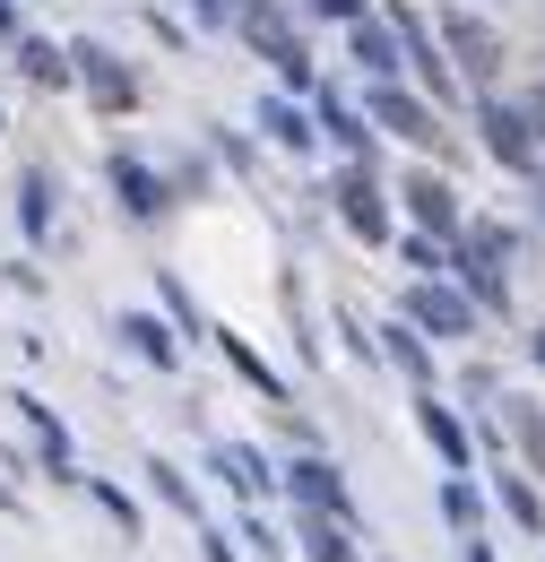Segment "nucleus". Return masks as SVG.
I'll return each instance as SVG.
<instances>
[{
  "mask_svg": "<svg viewBox=\"0 0 545 562\" xmlns=\"http://www.w3.org/2000/svg\"><path fill=\"white\" fill-rule=\"evenodd\" d=\"M131 338H138V347H147V355H156V363H165V355H174V338H165V329H156V321H131Z\"/></svg>",
  "mask_w": 545,
  "mask_h": 562,
  "instance_id": "obj_19",
  "label": "nucleus"
},
{
  "mask_svg": "<svg viewBox=\"0 0 545 562\" xmlns=\"http://www.w3.org/2000/svg\"><path fill=\"white\" fill-rule=\"evenodd\" d=\"M338 200H346V225H355V234H381V200H372V173H346V182H338Z\"/></svg>",
  "mask_w": 545,
  "mask_h": 562,
  "instance_id": "obj_6",
  "label": "nucleus"
},
{
  "mask_svg": "<svg viewBox=\"0 0 545 562\" xmlns=\"http://www.w3.org/2000/svg\"><path fill=\"white\" fill-rule=\"evenodd\" d=\"M303 546H312V562H355V546H346L330 519H312V528H303Z\"/></svg>",
  "mask_w": 545,
  "mask_h": 562,
  "instance_id": "obj_12",
  "label": "nucleus"
},
{
  "mask_svg": "<svg viewBox=\"0 0 545 562\" xmlns=\"http://www.w3.org/2000/svg\"><path fill=\"white\" fill-rule=\"evenodd\" d=\"M502 416H511V432H520V450H529V468H545V424H537V407H520V398H511Z\"/></svg>",
  "mask_w": 545,
  "mask_h": 562,
  "instance_id": "obj_11",
  "label": "nucleus"
},
{
  "mask_svg": "<svg viewBox=\"0 0 545 562\" xmlns=\"http://www.w3.org/2000/svg\"><path fill=\"white\" fill-rule=\"evenodd\" d=\"M355 61H364V70H390V61H399V53H390V26H364V18H355Z\"/></svg>",
  "mask_w": 545,
  "mask_h": 562,
  "instance_id": "obj_10",
  "label": "nucleus"
},
{
  "mask_svg": "<svg viewBox=\"0 0 545 562\" xmlns=\"http://www.w3.org/2000/svg\"><path fill=\"white\" fill-rule=\"evenodd\" d=\"M415 321H433V329H468V303L442 294V285H424V294H415Z\"/></svg>",
  "mask_w": 545,
  "mask_h": 562,
  "instance_id": "obj_8",
  "label": "nucleus"
},
{
  "mask_svg": "<svg viewBox=\"0 0 545 562\" xmlns=\"http://www.w3.org/2000/svg\"><path fill=\"white\" fill-rule=\"evenodd\" d=\"M18 61H26V78H35V87H62V53H53V44H26Z\"/></svg>",
  "mask_w": 545,
  "mask_h": 562,
  "instance_id": "obj_13",
  "label": "nucleus"
},
{
  "mask_svg": "<svg viewBox=\"0 0 545 562\" xmlns=\"http://www.w3.org/2000/svg\"><path fill=\"white\" fill-rule=\"evenodd\" d=\"M225 476H234V485H269V476H260V459H252V450H225Z\"/></svg>",
  "mask_w": 545,
  "mask_h": 562,
  "instance_id": "obj_18",
  "label": "nucleus"
},
{
  "mask_svg": "<svg viewBox=\"0 0 545 562\" xmlns=\"http://www.w3.org/2000/svg\"><path fill=\"white\" fill-rule=\"evenodd\" d=\"M113 182H122V200H131V209H156V182H147V173H138V165H122V173H113Z\"/></svg>",
  "mask_w": 545,
  "mask_h": 562,
  "instance_id": "obj_16",
  "label": "nucleus"
},
{
  "mask_svg": "<svg viewBox=\"0 0 545 562\" xmlns=\"http://www.w3.org/2000/svg\"><path fill=\"white\" fill-rule=\"evenodd\" d=\"M442 35H451V53H459V70H468V78H493V70H502V35H493L485 18L442 9Z\"/></svg>",
  "mask_w": 545,
  "mask_h": 562,
  "instance_id": "obj_1",
  "label": "nucleus"
},
{
  "mask_svg": "<svg viewBox=\"0 0 545 562\" xmlns=\"http://www.w3.org/2000/svg\"><path fill=\"white\" fill-rule=\"evenodd\" d=\"M372 113H381V131H399V139H433V113H424L415 95H372Z\"/></svg>",
  "mask_w": 545,
  "mask_h": 562,
  "instance_id": "obj_5",
  "label": "nucleus"
},
{
  "mask_svg": "<svg viewBox=\"0 0 545 562\" xmlns=\"http://www.w3.org/2000/svg\"><path fill=\"white\" fill-rule=\"evenodd\" d=\"M260 122H269V131H277V139H286V147H303V139H312V131H303V113H294V104H260Z\"/></svg>",
  "mask_w": 545,
  "mask_h": 562,
  "instance_id": "obj_14",
  "label": "nucleus"
},
{
  "mask_svg": "<svg viewBox=\"0 0 545 562\" xmlns=\"http://www.w3.org/2000/svg\"><path fill=\"white\" fill-rule=\"evenodd\" d=\"M78 61H87V87H96L104 104H131V78L113 70V53H78Z\"/></svg>",
  "mask_w": 545,
  "mask_h": 562,
  "instance_id": "obj_9",
  "label": "nucleus"
},
{
  "mask_svg": "<svg viewBox=\"0 0 545 562\" xmlns=\"http://www.w3.org/2000/svg\"><path fill=\"white\" fill-rule=\"evenodd\" d=\"M502 510H511L520 528H537V493H529V485H502Z\"/></svg>",
  "mask_w": 545,
  "mask_h": 562,
  "instance_id": "obj_17",
  "label": "nucleus"
},
{
  "mask_svg": "<svg viewBox=\"0 0 545 562\" xmlns=\"http://www.w3.org/2000/svg\"><path fill=\"white\" fill-rule=\"evenodd\" d=\"M312 9H330V18H364V0H312Z\"/></svg>",
  "mask_w": 545,
  "mask_h": 562,
  "instance_id": "obj_20",
  "label": "nucleus"
},
{
  "mask_svg": "<svg viewBox=\"0 0 545 562\" xmlns=\"http://www.w3.org/2000/svg\"><path fill=\"white\" fill-rule=\"evenodd\" d=\"M243 35H252V44H260V53H269L277 70L294 78V87H303V44H294V35H286V18H277L269 0H243Z\"/></svg>",
  "mask_w": 545,
  "mask_h": 562,
  "instance_id": "obj_2",
  "label": "nucleus"
},
{
  "mask_svg": "<svg viewBox=\"0 0 545 562\" xmlns=\"http://www.w3.org/2000/svg\"><path fill=\"white\" fill-rule=\"evenodd\" d=\"M485 147H493L502 165H529V147H537L529 113H502V104H493V113H485Z\"/></svg>",
  "mask_w": 545,
  "mask_h": 562,
  "instance_id": "obj_3",
  "label": "nucleus"
},
{
  "mask_svg": "<svg viewBox=\"0 0 545 562\" xmlns=\"http://www.w3.org/2000/svg\"><path fill=\"white\" fill-rule=\"evenodd\" d=\"M408 209L433 225V234H451L459 225V200H451V182H433V173H408Z\"/></svg>",
  "mask_w": 545,
  "mask_h": 562,
  "instance_id": "obj_4",
  "label": "nucleus"
},
{
  "mask_svg": "<svg viewBox=\"0 0 545 562\" xmlns=\"http://www.w3.org/2000/svg\"><path fill=\"white\" fill-rule=\"evenodd\" d=\"M424 432H433V450H442V459H459V450H468V441H459V424L442 416V407H424Z\"/></svg>",
  "mask_w": 545,
  "mask_h": 562,
  "instance_id": "obj_15",
  "label": "nucleus"
},
{
  "mask_svg": "<svg viewBox=\"0 0 545 562\" xmlns=\"http://www.w3.org/2000/svg\"><path fill=\"white\" fill-rule=\"evenodd\" d=\"M294 493H303V502H312V510H346V493H338V476H330V468H321V459H312V468H294Z\"/></svg>",
  "mask_w": 545,
  "mask_h": 562,
  "instance_id": "obj_7",
  "label": "nucleus"
}]
</instances>
